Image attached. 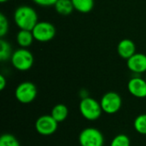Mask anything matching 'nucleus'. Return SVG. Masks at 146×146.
Masks as SVG:
<instances>
[{"instance_id": "nucleus-1", "label": "nucleus", "mask_w": 146, "mask_h": 146, "mask_svg": "<svg viewBox=\"0 0 146 146\" xmlns=\"http://www.w3.org/2000/svg\"><path fill=\"white\" fill-rule=\"evenodd\" d=\"M14 21L20 30L32 31L38 22L36 10L29 5H21L14 12Z\"/></svg>"}, {"instance_id": "nucleus-2", "label": "nucleus", "mask_w": 146, "mask_h": 146, "mask_svg": "<svg viewBox=\"0 0 146 146\" xmlns=\"http://www.w3.org/2000/svg\"><path fill=\"white\" fill-rule=\"evenodd\" d=\"M79 110L80 115L87 121H94L100 118L103 110L100 102L88 97L80 100L79 104Z\"/></svg>"}, {"instance_id": "nucleus-3", "label": "nucleus", "mask_w": 146, "mask_h": 146, "mask_svg": "<svg viewBox=\"0 0 146 146\" xmlns=\"http://www.w3.org/2000/svg\"><path fill=\"white\" fill-rule=\"evenodd\" d=\"M10 62L16 70L25 72L33 67L34 63V57L33 53L27 48H20L12 53Z\"/></svg>"}, {"instance_id": "nucleus-4", "label": "nucleus", "mask_w": 146, "mask_h": 146, "mask_svg": "<svg viewBox=\"0 0 146 146\" xmlns=\"http://www.w3.org/2000/svg\"><path fill=\"white\" fill-rule=\"evenodd\" d=\"M56 32L55 26L45 21H38L32 30L34 39L40 43H46L52 40L56 36Z\"/></svg>"}, {"instance_id": "nucleus-5", "label": "nucleus", "mask_w": 146, "mask_h": 146, "mask_svg": "<svg viewBox=\"0 0 146 146\" xmlns=\"http://www.w3.org/2000/svg\"><path fill=\"white\" fill-rule=\"evenodd\" d=\"M37 87L31 81H24L17 86L15 91V96L21 104H30L37 97Z\"/></svg>"}, {"instance_id": "nucleus-6", "label": "nucleus", "mask_w": 146, "mask_h": 146, "mask_svg": "<svg viewBox=\"0 0 146 146\" xmlns=\"http://www.w3.org/2000/svg\"><path fill=\"white\" fill-rule=\"evenodd\" d=\"M79 143L80 146H104V138L98 129L86 127L80 132Z\"/></svg>"}, {"instance_id": "nucleus-7", "label": "nucleus", "mask_w": 146, "mask_h": 146, "mask_svg": "<svg viewBox=\"0 0 146 146\" xmlns=\"http://www.w3.org/2000/svg\"><path fill=\"white\" fill-rule=\"evenodd\" d=\"M100 104L104 113L108 115H114L121 110L122 105V99L117 92H108L101 98Z\"/></svg>"}, {"instance_id": "nucleus-8", "label": "nucleus", "mask_w": 146, "mask_h": 146, "mask_svg": "<svg viewBox=\"0 0 146 146\" xmlns=\"http://www.w3.org/2000/svg\"><path fill=\"white\" fill-rule=\"evenodd\" d=\"M58 127V122L50 115H44L38 117L35 122L37 133L42 136H50L54 134Z\"/></svg>"}, {"instance_id": "nucleus-9", "label": "nucleus", "mask_w": 146, "mask_h": 146, "mask_svg": "<svg viewBox=\"0 0 146 146\" xmlns=\"http://www.w3.org/2000/svg\"><path fill=\"white\" fill-rule=\"evenodd\" d=\"M127 90L131 95L137 98H146V80L137 75L131 78L127 83Z\"/></svg>"}, {"instance_id": "nucleus-10", "label": "nucleus", "mask_w": 146, "mask_h": 146, "mask_svg": "<svg viewBox=\"0 0 146 146\" xmlns=\"http://www.w3.org/2000/svg\"><path fill=\"white\" fill-rule=\"evenodd\" d=\"M127 67L137 75L146 73V55L136 52L127 60Z\"/></svg>"}, {"instance_id": "nucleus-11", "label": "nucleus", "mask_w": 146, "mask_h": 146, "mask_svg": "<svg viewBox=\"0 0 146 146\" xmlns=\"http://www.w3.org/2000/svg\"><path fill=\"white\" fill-rule=\"evenodd\" d=\"M117 52L121 58L127 60L136 53V45L131 39H122L117 45Z\"/></svg>"}, {"instance_id": "nucleus-12", "label": "nucleus", "mask_w": 146, "mask_h": 146, "mask_svg": "<svg viewBox=\"0 0 146 146\" xmlns=\"http://www.w3.org/2000/svg\"><path fill=\"white\" fill-rule=\"evenodd\" d=\"M34 38L32 31L29 30H20L16 34V42L21 48H27L29 47L33 42Z\"/></svg>"}, {"instance_id": "nucleus-13", "label": "nucleus", "mask_w": 146, "mask_h": 146, "mask_svg": "<svg viewBox=\"0 0 146 146\" xmlns=\"http://www.w3.org/2000/svg\"><path fill=\"white\" fill-rule=\"evenodd\" d=\"M50 115L58 122H62L64 121L68 116V109L65 104H59L55 105L52 110H51V113Z\"/></svg>"}, {"instance_id": "nucleus-14", "label": "nucleus", "mask_w": 146, "mask_h": 146, "mask_svg": "<svg viewBox=\"0 0 146 146\" xmlns=\"http://www.w3.org/2000/svg\"><path fill=\"white\" fill-rule=\"evenodd\" d=\"M54 7L56 11L61 15H68L74 9L71 0H57Z\"/></svg>"}, {"instance_id": "nucleus-15", "label": "nucleus", "mask_w": 146, "mask_h": 146, "mask_svg": "<svg viewBox=\"0 0 146 146\" xmlns=\"http://www.w3.org/2000/svg\"><path fill=\"white\" fill-rule=\"evenodd\" d=\"M75 10L80 13L86 14L92 10L94 0H71Z\"/></svg>"}, {"instance_id": "nucleus-16", "label": "nucleus", "mask_w": 146, "mask_h": 146, "mask_svg": "<svg viewBox=\"0 0 146 146\" xmlns=\"http://www.w3.org/2000/svg\"><path fill=\"white\" fill-rule=\"evenodd\" d=\"M12 50L11 46L3 38H1L0 40V60L1 62H5L11 58L12 56Z\"/></svg>"}, {"instance_id": "nucleus-17", "label": "nucleus", "mask_w": 146, "mask_h": 146, "mask_svg": "<svg viewBox=\"0 0 146 146\" xmlns=\"http://www.w3.org/2000/svg\"><path fill=\"white\" fill-rule=\"evenodd\" d=\"M133 127L138 133L146 135V114H141L135 118Z\"/></svg>"}, {"instance_id": "nucleus-18", "label": "nucleus", "mask_w": 146, "mask_h": 146, "mask_svg": "<svg viewBox=\"0 0 146 146\" xmlns=\"http://www.w3.org/2000/svg\"><path fill=\"white\" fill-rule=\"evenodd\" d=\"M0 146H21L17 139L10 134L4 133L0 138Z\"/></svg>"}, {"instance_id": "nucleus-19", "label": "nucleus", "mask_w": 146, "mask_h": 146, "mask_svg": "<svg viewBox=\"0 0 146 146\" xmlns=\"http://www.w3.org/2000/svg\"><path fill=\"white\" fill-rule=\"evenodd\" d=\"M110 146H131V140L127 135L121 133L114 137Z\"/></svg>"}, {"instance_id": "nucleus-20", "label": "nucleus", "mask_w": 146, "mask_h": 146, "mask_svg": "<svg viewBox=\"0 0 146 146\" xmlns=\"http://www.w3.org/2000/svg\"><path fill=\"white\" fill-rule=\"evenodd\" d=\"M9 31V21L7 17L4 15V14H0V37L1 38H3V37L7 34Z\"/></svg>"}, {"instance_id": "nucleus-21", "label": "nucleus", "mask_w": 146, "mask_h": 146, "mask_svg": "<svg viewBox=\"0 0 146 146\" xmlns=\"http://www.w3.org/2000/svg\"><path fill=\"white\" fill-rule=\"evenodd\" d=\"M35 4L40 7H50L54 6L57 0H32Z\"/></svg>"}, {"instance_id": "nucleus-22", "label": "nucleus", "mask_w": 146, "mask_h": 146, "mask_svg": "<svg viewBox=\"0 0 146 146\" xmlns=\"http://www.w3.org/2000/svg\"><path fill=\"white\" fill-rule=\"evenodd\" d=\"M6 85H7V80L5 77L3 76V74H0V90L3 91L5 88Z\"/></svg>"}, {"instance_id": "nucleus-23", "label": "nucleus", "mask_w": 146, "mask_h": 146, "mask_svg": "<svg viewBox=\"0 0 146 146\" xmlns=\"http://www.w3.org/2000/svg\"><path fill=\"white\" fill-rule=\"evenodd\" d=\"M80 97L81 99L86 98H88V97H89V93H88V92H87L86 90L82 89V90H80Z\"/></svg>"}, {"instance_id": "nucleus-24", "label": "nucleus", "mask_w": 146, "mask_h": 146, "mask_svg": "<svg viewBox=\"0 0 146 146\" xmlns=\"http://www.w3.org/2000/svg\"><path fill=\"white\" fill-rule=\"evenodd\" d=\"M7 1H9V0H0V2H1L2 3H6Z\"/></svg>"}, {"instance_id": "nucleus-25", "label": "nucleus", "mask_w": 146, "mask_h": 146, "mask_svg": "<svg viewBox=\"0 0 146 146\" xmlns=\"http://www.w3.org/2000/svg\"><path fill=\"white\" fill-rule=\"evenodd\" d=\"M145 80H146V75H145Z\"/></svg>"}]
</instances>
